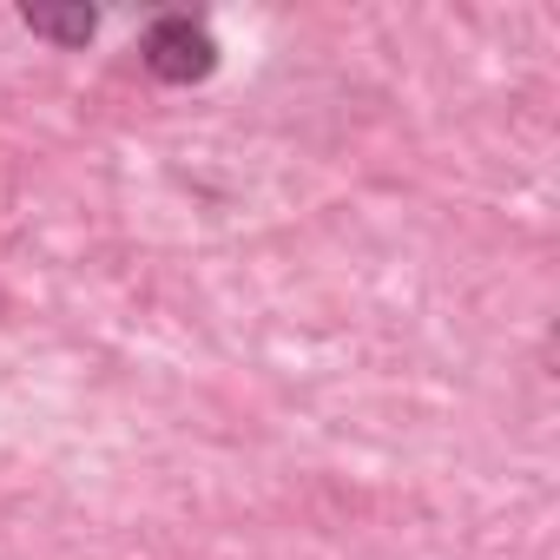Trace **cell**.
<instances>
[{"instance_id": "cell-1", "label": "cell", "mask_w": 560, "mask_h": 560, "mask_svg": "<svg viewBox=\"0 0 560 560\" xmlns=\"http://www.w3.org/2000/svg\"><path fill=\"white\" fill-rule=\"evenodd\" d=\"M139 60H145V73L165 80V86H198V80L218 73V40H211V27L191 21V14H159V21L145 27Z\"/></svg>"}, {"instance_id": "cell-2", "label": "cell", "mask_w": 560, "mask_h": 560, "mask_svg": "<svg viewBox=\"0 0 560 560\" xmlns=\"http://www.w3.org/2000/svg\"><path fill=\"white\" fill-rule=\"evenodd\" d=\"M21 21L40 34V40H60V47H86L100 34V14L93 8H21Z\"/></svg>"}]
</instances>
